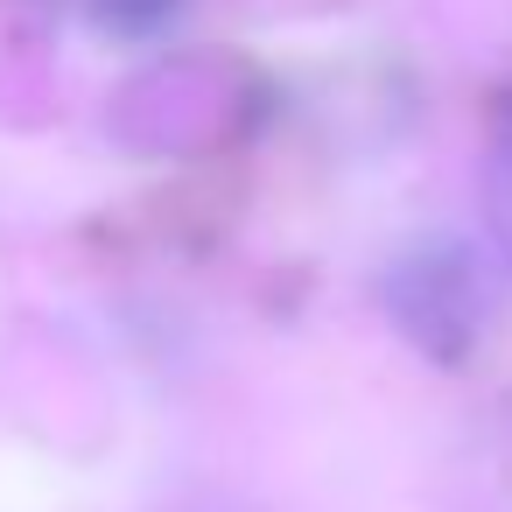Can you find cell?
Listing matches in <instances>:
<instances>
[{"instance_id": "cell-1", "label": "cell", "mask_w": 512, "mask_h": 512, "mask_svg": "<svg viewBox=\"0 0 512 512\" xmlns=\"http://www.w3.org/2000/svg\"><path fill=\"white\" fill-rule=\"evenodd\" d=\"M379 302H386V316L400 323V337H407L421 358H435V365H470V351H477L484 330H491V281H484L477 253L456 246V239H421V246H407V253L386 267Z\"/></svg>"}, {"instance_id": "cell-2", "label": "cell", "mask_w": 512, "mask_h": 512, "mask_svg": "<svg viewBox=\"0 0 512 512\" xmlns=\"http://www.w3.org/2000/svg\"><path fill=\"white\" fill-rule=\"evenodd\" d=\"M484 225H491L498 253L512 260V113L498 120L491 155H484Z\"/></svg>"}]
</instances>
